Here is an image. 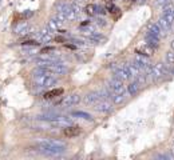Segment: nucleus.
Here are the masks:
<instances>
[{"instance_id":"nucleus-18","label":"nucleus","mask_w":174,"mask_h":160,"mask_svg":"<svg viewBox=\"0 0 174 160\" xmlns=\"http://www.w3.org/2000/svg\"><path fill=\"white\" fill-rule=\"evenodd\" d=\"M158 26H160V28L162 29V31H165V32H167V31H170V28H171V24L167 22V20L165 19V18H161L160 20H158Z\"/></svg>"},{"instance_id":"nucleus-1","label":"nucleus","mask_w":174,"mask_h":160,"mask_svg":"<svg viewBox=\"0 0 174 160\" xmlns=\"http://www.w3.org/2000/svg\"><path fill=\"white\" fill-rule=\"evenodd\" d=\"M40 67H43L46 71H48L52 75H64L67 72V67L59 62H48V63L40 64Z\"/></svg>"},{"instance_id":"nucleus-19","label":"nucleus","mask_w":174,"mask_h":160,"mask_svg":"<svg viewBox=\"0 0 174 160\" xmlns=\"http://www.w3.org/2000/svg\"><path fill=\"white\" fill-rule=\"evenodd\" d=\"M62 93H63V89H62V88L51 89V91H48V92H46V95H44V99H52V98L61 96Z\"/></svg>"},{"instance_id":"nucleus-14","label":"nucleus","mask_w":174,"mask_h":160,"mask_svg":"<svg viewBox=\"0 0 174 160\" xmlns=\"http://www.w3.org/2000/svg\"><path fill=\"white\" fill-rule=\"evenodd\" d=\"M163 18L170 24H173L174 23V8H171L170 6H166L165 11H163Z\"/></svg>"},{"instance_id":"nucleus-10","label":"nucleus","mask_w":174,"mask_h":160,"mask_svg":"<svg viewBox=\"0 0 174 160\" xmlns=\"http://www.w3.org/2000/svg\"><path fill=\"white\" fill-rule=\"evenodd\" d=\"M15 33L18 35H27L29 32V24L27 22H23V23H19L15 26Z\"/></svg>"},{"instance_id":"nucleus-4","label":"nucleus","mask_w":174,"mask_h":160,"mask_svg":"<svg viewBox=\"0 0 174 160\" xmlns=\"http://www.w3.org/2000/svg\"><path fill=\"white\" fill-rule=\"evenodd\" d=\"M165 73H166V68L163 66V63H157L153 68H150V75L154 80L162 78Z\"/></svg>"},{"instance_id":"nucleus-30","label":"nucleus","mask_w":174,"mask_h":160,"mask_svg":"<svg viewBox=\"0 0 174 160\" xmlns=\"http://www.w3.org/2000/svg\"><path fill=\"white\" fill-rule=\"evenodd\" d=\"M97 11H98L99 13H102V15H103L104 12H106V11H104V8H103V7H99V8H97Z\"/></svg>"},{"instance_id":"nucleus-20","label":"nucleus","mask_w":174,"mask_h":160,"mask_svg":"<svg viewBox=\"0 0 174 160\" xmlns=\"http://www.w3.org/2000/svg\"><path fill=\"white\" fill-rule=\"evenodd\" d=\"M139 88H141V86H139V84H138L137 82H133V83H130V84L127 86V92L134 96L135 93H138Z\"/></svg>"},{"instance_id":"nucleus-6","label":"nucleus","mask_w":174,"mask_h":160,"mask_svg":"<svg viewBox=\"0 0 174 160\" xmlns=\"http://www.w3.org/2000/svg\"><path fill=\"white\" fill-rule=\"evenodd\" d=\"M79 102H81V96H79L78 93H72V95H70V96L64 98L62 100V106L63 107H71V106L78 104Z\"/></svg>"},{"instance_id":"nucleus-8","label":"nucleus","mask_w":174,"mask_h":160,"mask_svg":"<svg viewBox=\"0 0 174 160\" xmlns=\"http://www.w3.org/2000/svg\"><path fill=\"white\" fill-rule=\"evenodd\" d=\"M115 78L122 80V82H125V80H127L129 78H130V73H129V69H127V66L125 64V66L119 67L117 71H115Z\"/></svg>"},{"instance_id":"nucleus-22","label":"nucleus","mask_w":174,"mask_h":160,"mask_svg":"<svg viewBox=\"0 0 174 160\" xmlns=\"http://www.w3.org/2000/svg\"><path fill=\"white\" fill-rule=\"evenodd\" d=\"M166 63L167 66L174 67V51H169L166 53Z\"/></svg>"},{"instance_id":"nucleus-15","label":"nucleus","mask_w":174,"mask_h":160,"mask_svg":"<svg viewBox=\"0 0 174 160\" xmlns=\"http://www.w3.org/2000/svg\"><path fill=\"white\" fill-rule=\"evenodd\" d=\"M127 66V69H129V73H130V76H133L134 79H138L141 76V69H139L137 66H134V64H126Z\"/></svg>"},{"instance_id":"nucleus-3","label":"nucleus","mask_w":174,"mask_h":160,"mask_svg":"<svg viewBox=\"0 0 174 160\" xmlns=\"http://www.w3.org/2000/svg\"><path fill=\"white\" fill-rule=\"evenodd\" d=\"M58 11L66 18V20H74L76 18V12L74 11L72 6H68V4H61L58 8Z\"/></svg>"},{"instance_id":"nucleus-23","label":"nucleus","mask_w":174,"mask_h":160,"mask_svg":"<svg viewBox=\"0 0 174 160\" xmlns=\"http://www.w3.org/2000/svg\"><path fill=\"white\" fill-rule=\"evenodd\" d=\"M142 52H143V55H146V56H150L154 52V48L146 43V44H143V47H142Z\"/></svg>"},{"instance_id":"nucleus-33","label":"nucleus","mask_w":174,"mask_h":160,"mask_svg":"<svg viewBox=\"0 0 174 160\" xmlns=\"http://www.w3.org/2000/svg\"><path fill=\"white\" fill-rule=\"evenodd\" d=\"M103 2H106V3H108V2H113V0H103Z\"/></svg>"},{"instance_id":"nucleus-32","label":"nucleus","mask_w":174,"mask_h":160,"mask_svg":"<svg viewBox=\"0 0 174 160\" xmlns=\"http://www.w3.org/2000/svg\"><path fill=\"white\" fill-rule=\"evenodd\" d=\"M171 49H173V51H174V40H173V42H171Z\"/></svg>"},{"instance_id":"nucleus-16","label":"nucleus","mask_w":174,"mask_h":160,"mask_svg":"<svg viewBox=\"0 0 174 160\" xmlns=\"http://www.w3.org/2000/svg\"><path fill=\"white\" fill-rule=\"evenodd\" d=\"M62 22H59V20L55 18V19H51L48 22V26H47V28L50 29L51 32H55V31H58L59 28H61V26H62Z\"/></svg>"},{"instance_id":"nucleus-27","label":"nucleus","mask_w":174,"mask_h":160,"mask_svg":"<svg viewBox=\"0 0 174 160\" xmlns=\"http://www.w3.org/2000/svg\"><path fill=\"white\" fill-rule=\"evenodd\" d=\"M55 51V48L54 47H46V48H43L42 51H40V53L42 55H44V53H48V52H54Z\"/></svg>"},{"instance_id":"nucleus-9","label":"nucleus","mask_w":174,"mask_h":160,"mask_svg":"<svg viewBox=\"0 0 174 160\" xmlns=\"http://www.w3.org/2000/svg\"><path fill=\"white\" fill-rule=\"evenodd\" d=\"M52 32L50 31L48 28H43L40 32L38 33V39H39V42H42V43H48L50 40L52 39Z\"/></svg>"},{"instance_id":"nucleus-11","label":"nucleus","mask_w":174,"mask_h":160,"mask_svg":"<svg viewBox=\"0 0 174 160\" xmlns=\"http://www.w3.org/2000/svg\"><path fill=\"white\" fill-rule=\"evenodd\" d=\"M97 111H99V112H104V113H107V112H110L111 109H113V107H111V104L108 103V102H106V100H102V102H99V103H97Z\"/></svg>"},{"instance_id":"nucleus-17","label":"nucleus","mask_w":174,"mask_h":160,"mask_svg":"<svg viewBox=\"0 0 174 160\" xmlns=\"http://www.w3.org/2000/svg\"><path fill=\"white\" fill-rule=\"evenodd\" d=\"M147 32H150V33H153V35H156V36L161 38L163 31L160 28V26H158V24H156V23H150V24H149V31H147Z\"/></svg>"},{"instance_id":"nucleus-31","label":"nucleus","mask_w":174,"mask_h":160,"mask_svg":"<svg viewBox=\"0 0 174 160\" xmlns=\"http://www.w3.org/2000/svg\"><path fill=\"white\" fill-rule=\"evenodd\" d=\"M56 42H64V39L59 36V38H56Z\"/></svg>"},{"instance_id":"nucleus-21","label":"nucleus","mask_w":174,"mask_h":160,"mask_svg":"<svg viewBox=\"0 0 174 160\" xmlns=\"http://www.w3.org/2000/svg\"><path fill=\"white\" fill-rule=\"evenodd\" d=\"M113 98V103L114 104H121L123 103V100H125V93H114Z\"/></svg>"},{"instance_id":"nucleus-5","label":"nucleus","mask_w":174,"mask_h":160,"mask_svg":"<svg viewBox=\"0 0 174 160\" xmlns=\"http://www.w3.org/2000/svg\"><path fill=\"white\" fill-rule=\"evenodd\" d=\"M108 88H110V91L114 93H125V87H123V84H122V80H119V79L111 80V82L108 83Z\"/></svg>"},{"instance_id":"nucleus-24","label":"nucleus","mask_w":174,"mask_h":160,"mask_svg":"<svg viewBox=\"0 0 174 160\" xmlns=\"http://www.w3.org/2000/svg\"><path fill=\"white\" fill-rule=\"evenodd\" d=\"M72 115H74V116H78V118H82V119H84V120H92V116H91V115H88V113H86V112H82V111L74 112Z\"/></svg>"},{"instance_id":"nucleus-12","label":"nucleus","mask_w":174,"mask_h":160,"mask_svg":"<svg viewBox=\"0 0 174 160\" xmlns=\"http://www.w3.org/2000/svg\"><path fill=\"white\" fill-rule=\"evenodd\" d=\"M99 99H101V96H99L98 92H90L84 96V103L86 104H97L99 102Z\"/></svg>"},{"instance_id":"nucleus-2","label":"nucleus","mask_w":174,"mask_h":160,"mask_svg":"<svg viewBox=\"0 0 174 160\" xmlns=\"http://www.w3.org/2000/svg\"><path fill=\"white\" fill-rule=\"evenodd\" d=\"M133 64L134 66H137L139 69H146V71H150V66H151V63H150V60H149V58L146 56V55H143V53H138L135 58H134L133 60Z\"/></svg>"},{"instance_id":"nucleus-7","label":"nucleus","mask_w":174,"mask_h":160,"mask_svg":"<svg viewBox=\"0 0 174 160\" xmlns=\"http://www.w3.org/2000/svg\"><path fill=\"white\" fill-rule=\"evenodd\" d=\"M81 132H82V129L75 126H67V127H64V131H63L64 136H67V138L78 136V135H81Z\"/></svg>"},{"instance_id":"nucleus-28","label":"nucleus","mask_w":174,"mask_h":160,"mask_svg":"<svg viewBox=\"0 0 174 160\" xmlns=\"http://www.w3.org/2000/svg\"><path fill=\"white\" fill-rule=\"evenodd\" d=\"M169 3H170V0H157V4H158V6L166 7V6H169Z\"/></svg>"},{"instance_id":"nucleus-13","label":"nucleus","mask_w":174,"mask_h":160,"mask_svg":"<svg viewBox=\"0 0 174 160\" xmlns=\"http://www.w3.org/2000/svg\"><path fill=\"white\" fill-rule=\"evenodd\" d=\"M146 43L149 46H151L153 48H156V47H158V44H160V38L150 33V32H147L146 33Z\"/></svg>"},{"instance_id":"nucleus-26","label":"nucleus","mask_w":174,"mask_h":160,"mask_svg":"<svg viewBox=\"0 0 174 160\" xmlns=\"http://www.w3.org/2000/svg\"><path fill=\"white\" fill-rule=\"evenodd\" d=\"M32 15H34V12H32V11H26L24 13H22V15H20V19H29V18L32 16Z\"/></svg>"},{"instance_id":"nucleus-29","label":"nucleus","mask_w":174,"mask_h":160,"mask_svg":"<svg viewBox=\"0 0 174 160\" xmlns=\"http://www.w3.org/2000/svg\"><path fill=\"white\" fill-rule=\"evenodd\" d=\"M24 46H38V42H35V40H27V42H24L23 43Z\"/></svg>"},{"instance_id":"nucleus-25","label":"nucleus","mask_w":174,"mask_h":160,"mask_svg":"<svg viewBox=\"0 0 174 160\" xmlns=\"http://www.w3.org/2000/svg\"><path fill=\"white\" fill-rule=\"evenodd\" d=\"M86 13L90 15V16L95 15L97 13V6H94V4H88V6L86 7Z\"/></svg>"}]
</instances>
